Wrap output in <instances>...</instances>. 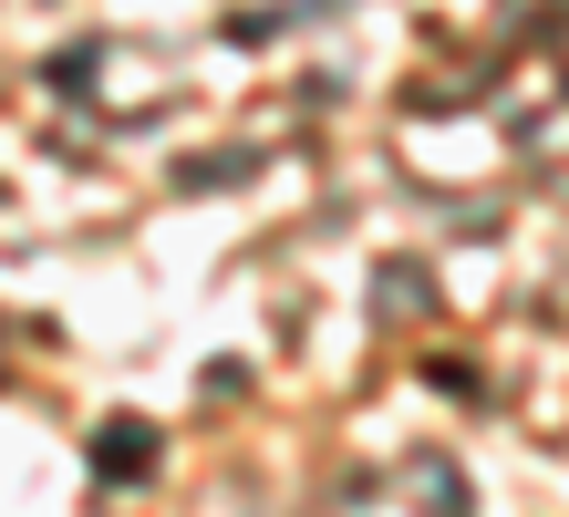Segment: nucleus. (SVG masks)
I'll return each instance as SVG.
<instances>
[{
    "label": "nucleus",
    "mask_w": 569,
    "mask_h": 517,
    "mask_svg": "<svg viewBox=\"0 0 569 517\" xmlns=\"http://www.w3.org/2000/svg\"><path fill=\"white\" fill-rule=\"evenodd\" d=\"M93 466H104V476H136V466H146V425H104Z\"/></svg>",
    "instance_id": "1"
}]
</instances>
